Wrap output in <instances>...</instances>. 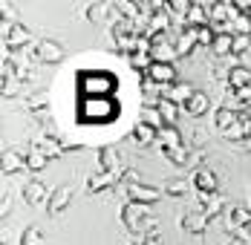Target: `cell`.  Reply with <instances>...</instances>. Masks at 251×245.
<instances>
[{"mask_svg": "<svg viewBox=\"0 0 251 245\" xmlns=\"http://www.w3.org/2000/svg\"><path fill=\"white\" fill-rule=\"evenodd\" d=\"M251 225V208H243V205H231L226 211V228L228 234H240L243 228Z\"/></svg>", "mask_w": 251, "mask_h": 245, "instance_id": "obj_10", "label": "cell"}, {"mask_svg": "<svg viewBox=\"0 0 251 245\" xmlns=\"http://www.w3.org/2000/svg\"><path fill=\"white\" fill-rule=\"evenodd\" d=\"M139 122L151 124V127H156V130H159V127H165V122H162V113H159V107H148V104L142 107V119H139Z\"/></svg>", "mask_w": 251, "mask_h": 245, "instance_id": "obj_31", "label": "cell"}, {"mask_svg": "<svg viewBox=\"0 0 251 245\" xmlns=\"http://www.w3.org/2000/svg\"><path fill=\"white\" fill-rule=\"evenodd\" d=\"M26 55H29L32 61H41V64H61L64 49H61L58 41H50V38H47V41H35Z\"/></svg>", "mask_w": 251, "mask_h": 245, "instance_id": "obj_5", "label": "cell"}, {"mask_svg": "<svg viewBox=\"0 0 251 245\" xmlns=\"http://www.w3.org/2000/svg\"><path fill=\"white\" fill-rule=\"evenodd\" d=\"M208 107H211V98L205 96V93H200V90H197L194 96L185 101V107H182V110H185L191 119H200V116H205V113H208Z\"/></svg>", "mask_w": 251, "mask_h": 245, "instance_id": "obj_18", "label": "cell"}, {"mask_svg": "<svg viewBox=\"0 0 251 245\" xmlns=\"http://www.w3.org/2000/svg\"><path fill=\"white\" fill-rule=\"evenodd\" d=\"M41 228H35V225H29L24 228V234H21V245H41Z\"/></svg>", "mask_w": 251, "mask_h": 245, "instance_id": "obj_34", "label": "cell"}, {"mask_svg": "<svg viewBox=\"0 0 251 245\" xmlns=\"http://www.w3.org/2000/svg\"><path fill=\"white\" fill-rule=\"evenodd\" d=\"M234 32H220L217 38H214V47H211V52H214V58H231L234 55Z\"/></svg>", "mask_w": 251, "mask_h": 245, "instance_id": "obj_22", "label": "cell"}, {"mask_svg": "<svg viewBox=\"0 0 251 245\" xmlns=\"http://www.w3.org/2000/svg\"><path fill=\"white\" fill-rule=\"evenodd\" d=\"M246 49H251V38L249 35H237L234 38V55H243Z\"/></svg>", "mask_w": 251, "mask_h": 245, "instance_id": "obj_35", "label": "cell"}, {"mask_svg": "<svg viewBox=\"0 0 251 245\" xmlns=\"http://www.w3.org/2000/svg\"><path fill=\"white\" fill-rule=\"evenodd\" d=\"M142 245H162V237H159L156 231H151V234H145V240H142Z\"/></svg>", "mask_w": 251, "mask_h": 245, "instance_id": "obj_36", "label": "cell"}, {"mask_svg": "<svg viewBox=\"0 0 251 245\" xmlns=\"http://www.w3.org/2000/svg\"><path fill=\"white\" fill-rule=\"evenodd\" d=\"M26 110H29V113H32V116H35V119H41V122H47V119H50V101H47V98L44 96H32V98H26Z\"/></svg>", "mask_w": 251, "mask_h": 245, "instance_id": "obj_27", "label": "cell"}, {"mask_svg": "<svg viewBox=\"0 0 251 245\" xmlns=\"http://www.w3.org/2000/svg\"><path fill=\"white\" fill-rule=\"evenodd\" d=\"M156 107H159V113H162V122H165V124H174V122H176V116H179V107H176L174 101H168V98L159 96V104H156Z\"/></svg>", "mask_w": 251, "mask_h": 245, "instance_id": "obj_29", "label": "cell"}, {"mask_svg": "<svg viewBox=\"0 0 251 245\" xmlns=\"http://www.w3.org/2000/svg\"><path fill=\"white\" fill-rule=\"evenodd\" d=\"M99 165H101V171H125L122 168V156H119V150L113 145L99 147Z\"/></svg>", "mask_w": 251, "mask_h": 245, "instance_id": "obj_19", "label": "cell"}, {"mask_svg": "<svg viewBox=\"0 0 251 245\" xmlns=\"http://www.w3.org/2000/svg\"><path fill=\"white\" fill-rule=\"evenodd\" d=\"M194 32H197V44H200V47H214V38H217V32H214V29H211V26H200V29H194Z\"/></svg>", "mask_w": 251, "mask_h": 245, "instance_id": "obj_32", "label": "cell"}, {"mask_svg": "<svg viewBox=\"0 0 251 245\" xmlns=\"http://www.w3.org/2000/svg\"><path fill=\"white\" fill-rule=\"evenodd\" d=\"M200 199V211H205V217L214 222L217 220V214H223V208H226V196L223 194H214V196H197Z\"/></svg>", "mask_w": 251, "mask_h": 245, "instance_id": "obj_17", "label": "cell"}, {"mask_svg": "<svg viewBox=\"0 0 251 245\" xmlns=\"http://www.w3.org/2000/svg\"><path fill=\"white\" fill-rule=\"evenodd\" d=\"M116 87H119V81H116L113 73H99L96 70V73H84L78 78V90H81L84 98H113Z\"/></svg>", "mask_w": 251, "mask_h": 245, "instance_id": "obj_2", "label": "cell"}, {"mask_svg": "<svg viewBox=\"0 0 251 245\" xmlns=\"http://www.w3.org/2000/svg\"><path fill=\"white\" fill-rule=\"evenodd\" d=\"M159 147H162V150L182 147V136H179V130H176L174 124H165V127H159Z\"/></svg>", "mask_w": 251, "mask_h": 245, "instance_id": "obj_24", "label": "cell"}, {"mask_svg": "<svg viewBox=\"0 0 251 245\" xmlns=\"http://www.w3.org/2000/svg\"><path fill=\"white\" fill-rule=\"evenodd\" d=\"M32 145L38 147L47 159H61L64 153H70V150H78V147L84 145H75V142H67V139H61V136H52V133H41Z\"/></svg>", "mask_w": 251, "mask_h": 245, "instance_id": "obj_4", "label": "cell"}, {"mask_svg": "<svg viewBox=\"0 0 251 245\" xmlns=\"http://www.w3.org/2000/svg\"><path fill=\"white\" fill-rule=\"evenodd\" d=\"M174 47H176V58H179V55H191L194 47H200V44H197V32H194V29H182Z\"/></svg>", "mask_w": 251, "mask_h": 245, "instance_id": "obj_25", "label": "cell"}, {"mask_svg": "<svg viewBox=\"0 0 251 245\" xmlns=\"http://www.w3.org/2000/svg\"><path fill=\"white\" fill-rule=\"evenodd\" d=\"M165 194H171V196H182L185 191H188V182L185 179H165Z\"/></svg>", "mask_w": 251, "mask_h": 245, "instance_id": "obj_33", "label": "cell"}, {"mask_svg": "<svg viewBox=\"0 0 251 245\" xmlns=\"http://www.w3.org/2000/svg\"><path fill=\"white\" fill-rule=\"evenodd\" d=\"M127 64H130V67H133L139 75H148V70H151V64H153V58H151V55H145V52H133Z\"/></svg>", "mask_w": 251, "mask_h": 245, "instance_id": "obj_30", "label": "cell"}, {"mask_svg": "<svg viewBox=\"0 0 251 245\" xmlns=\"http://www.w3.org/2000/svg\"><path fill=\"white\" fill-rule=\"evenodd\" d=\"M226 81H228V90H234V93H237V90H246L251 84V70L243 67V64H240V67H231Z\"/></svg>", "mask_w": 251, "mask_h": 245, "instance_id": "obj_21", "label": "cell"}, {"mask_svg": "<svg viewBox=\"0 0 251 245\" xmlns=\"http://www.w3.org/2000/svg\"><path fill=\"white\" fill-rule=\"evenodd\" d=\"M84 15H87V21L93 26H101V24H107V21L116 24V9H113V3H90V6L84 9Z\"/></svg>", "mask_w": 251, "mask_h": 245, "instance_id": "obj_14", "label": "cell"}, {"mask_svg": "<svg viewBox=\"0 0 251 245\" xmlns=\"http://www.w3.org/2000/svg\"><path fill=\"white\" fill-rule=\"evenodd\" d=\"M24 199L29 202V205H41V202H50L44 182H38V179L32 176V179H29V182L24 185Z\"/></svg>", "mask_w": 251, "mask_h": 245, "instance_id": "obj_20", "label": "cell"}, {"mask_svg": "<svg viewBox=\"0 0 251 245\" xmlns=\"http://www.w3.org/2000/svg\"><path fill=\"white\" fill-rule=\"evenodd\" d=\"M125 194L127 202H136V205H153L162 199V191H156L145 182H125Z\"/></svg>", "mask_w": 251, "mask_h": 245, "instance_id": "obj_8", "label": "cell"}, {"mask_svg": "<svg viewBox=\"0 0 251 245\" xmlns=\"http://www.w3.org/2000/svg\"><path fill=\"white\" fill-rule=\"evenodd\" d=\"M208 225H211V220L205 217V211H200V208H194V211H188V214L182 217V231H185V234H194V237L205 234Z\"/></svg>", "mask_w": 251, "mask_h": 245, "instance_id": "obj_13", "label": "cell"}, {"mask_svg": "<svg viewBox=\"0 0 251 245\" xmlns=\"http://www.w3.org/2000/svg\"><path fill=\"white\" fill-rule=\"evenodd\" d=\"M125 179V171H96L87 179V191L90 194H99V191H110L116 182Z\"/></svg>", "mask_w": 251, "mask_h": 245, "instance_id": "obj_9", "label": "cell"}, {"mask_svg": "<svg viewBox=\"0 0 251 245\" xmlns=\"http://www.w3.org/2000/svg\"><path fill=\"white\" fill-rule=\"evenodd\" d=\"M119 113H122V107H119L116 98H84L78 104V116L87 124H99V122L110 124L119 119Z\"/></svg>", "mask_w": 251, "mask_h": 245, "instance_id": "obj_1", "label": "cell"}, {"mask_svg": "<svg viewBox=\"0 0 251 245\" xmlns=\"http://www.w3.org/2000/svg\"><path fill=\"white\" fill-rule=\"evenodd\" d=\"M130 245H142V243H130Z\"/></svg>", "mask_w": 251, "mask_h": 245, "instance_id": "obj_38", "label": "cell"}, {"mask_svg": "<svg viewBox=\"0 0 251 245\" xmlns=\"http://www.w3.org/2000/svg\"><path fill=\"white\" fill-rule=\"evenodd\" d=\"M240 122V113H234V110H228V107H217V113H214V127L220 130V136L231 130L234 124Z\"/></svg>", "mask_w": 251, "mask_h": 245, "instance_id": "obj_23", "label": "cell"}, {"mask_svg": "<svg viewBox=\"0 0 251 245\" xmlns=\"http://www.w3.org/2000/svg\"><path fill=\"white\" fill-rule=\"evenodd\" d=\"M145 78H151L153 84H156V87H162V90L179 81V78H176V67H174V64H156V61L151 64V70H148Z\"/></svg>", "mask_w": 251, "mask_h": 245, "instance_id": "obj_11", "label": "cell"}, {"mask_svg": "<svg viewBox=\"0 0 251 245\" xmlns=\"http://www.w3.org/2000/svg\"><path fill=\"white\" fill-rule=\"evenodd\" d=\"M26 168V162H24V156H18V153H3V173L6 176H12V173H18V171H24Z\"/></svg>", "mask_w": 251, "mask_h": 245, "instance_id": "obj_28", "label": "cell"}, {"mask_svg": "<svg viewBox=\"0 0 251 245\" xmlns=\"http://www.w3.org/2000/svg\"><path fill=\"white\" fill-rule=\"evenodd\" d=\"M35 44V38H32V32L26 29V26L21 24H15V26H9V24H3V47H6V52L12 49V52H18L21 47H32Z\"/></svg>", "mask_w": 251, "mask_h": 245, "instance_id": "obj_6", "label": "cell"}, {"mask_svg": "<svg viewBox=\"0 0 251 245\" xmlns=\"http://www.w3.org/2000/svg\"><path fill=\"white\" fill-rule=\"evenodd\" d=\"M9 18L15 21V9H12V3H3V24H9Z\"/></svg>", "mask_w": 251, "mask_h": 245, "instance_id": "obj_37", "label": "cell"}, {"mask_svg": "<svg viewBox=\"0 0 251 245\" xmlns=\"http://www.w3.org/2000/svg\"><path fill=\"white\" fill-rule=\"evenodd\" d=\"M70 202H73V188H70V185L55 188V191L50 194V202H47V214H50V217L64 214V211L70 208Z\"/></svg>", "mask_w": 251, "mask_h": 245, "instance_id": "obj_12", "label": "cell"}, {"mask_svg": "<svg viewBox=\"0 0 251 245\" xmlns=\"http://www.w3.org/2000/svg\"><path fill=\"white\" fill-rule=\"evenodd\" d=\"M24 162H26V171L38 173V171H44V165H47L50 159H47V156H44L35 145H29V147H26V153H24Z\"/></svg>", "mask_w": 251, "mask_h": 245, "instance_id": "obj_26", "label": "cell"}, {"mask_svg": "<svg viewBox=\"0 0 251 245\" xmlns=\"http://www.w3.org/2000/svg\"><path fill=\"white\" fill-rule=\"evenodd\" d=\"M122 225H125L130 234H151L156 220L148 214V205L125 202V205H122Z\"/></svg>", "mask_w": 251, "mask_h": 245, "instance_id": "obj_3", "label": "cell"}, {"mask_svg": "<svg viewBox=\"0 0 251 245\" xmlns=\"http://www.w3.org/2000/svg\"><path fill=\"white\" fill-rule=\"evenodd\" d=\"M191 188L197 191V196H214L220 194V179L211 168H197L191 176Z\"/></svg>", "mask_w": 251, "mask_h": 245, "instance_id": "obj_7", "label": "cell"}, {"mask_svg": "<svg viewBox=\"0 0 251 245\" xmlns=\"http://www.w3.org/2000/svg\"><path fill=\"white\" fill-rule=\"evenodd\" d=\"M130 139H133L139 147L159 145V130L151 127V124H145V122H136V124H133V130H130Z\"/></svg>", "mask_w": 251, "mask_h": 245, "instance_id": "obj_15", "label": "cell"}, {"mask_svg": "<svg viewBox=\"0 0 251 245\" xmlns=\"http://www.w3.org/2000/svg\"><path fill=\"white\" fill-rule=\"evenodd\" d=\"M197 90L188 84V81H176V84H171V87H165L162 90V98H168V101H174L176 107H185V101L194 96Z\"/></svg>", "mask_w": 251, "mask_h": 245, "instance_id": "obj_16", "label": "cell"}]
</instances>
